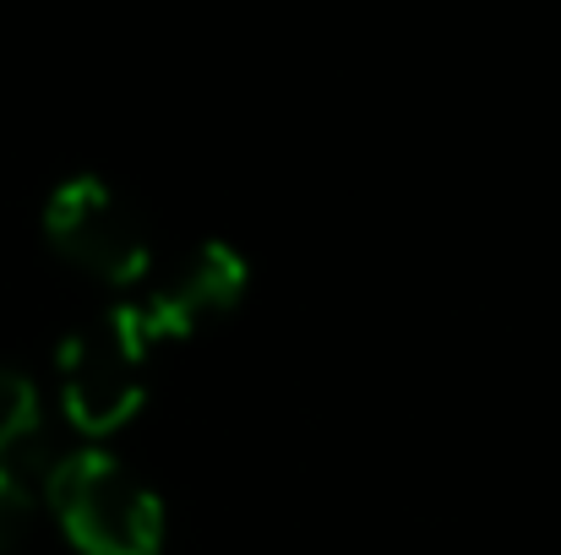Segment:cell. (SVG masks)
Masks as SVG:
<instances>
[{"mask_svg":"<svg viewBox=\"0 0 561 555\" xmlns=\"http://www.w3.org/2000/svg\"><path fill=\"white\" fill-rule=\"evenodd\" d=\"M137 344L121 322H99L66 344V408L82 430L104 436L137 403Z\"/></svg>","mask_w":561,"mask_h":555,"instance_id":"obj_4","label":"cell"},{"mask_svg":"<svg viewBox=\"0 0 561 555\" xmlns=\"http://www.w3.org/2000/svg\"><path fill=\"white\" fill-rule=\"evenodd\" d=\"M44 229L49 245L77 262L93 278H137L148 262V223L131 207V196L121 185L99 181V175H71L66 185L49 190L44 201Z\"/></svg>","mask_w":561,"mask_h":555,"instance_id":"obj_2","label":"cell"},{"mask_svg":"<svg viewBox=\"0 0 561 555\" xmlns=\"http://www.w3.org/2000/svg\"><path fill=\"white\" fill-rule=\"evenodd\" d=\"M55 452L44 441L38 392L16 366H0V551L27 534L33 501H44V479Z\"/></svg>","mask_w":561,"mask_h":555,"instance_id":"obj_3","label":"cell"},{"mask_svg":"<svg viewBox=\"0 0 561 555\" xmlns=\"http://www.w3.org/2000/svg\"><path fill=\"white\" fill-rule=\"evenodd\" d=\"M44 507L82 555H164V496L115 452L82 447L55 458Z\"/></svg>","mask_w":561,"mask_h":555,"instance_id":"obj_1","label":"cell"}]
</instances>
